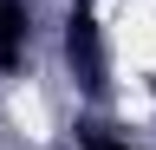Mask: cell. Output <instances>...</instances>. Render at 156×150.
Wrapping results in <instances>:
<instances>
[{
	"label": "cell",
	"mask_w": 156,
	"mask_h": 150,
	"mask_svg": "<svg viewBox=\"0 0 156 150\" xmlns=\"http://www.w3.org/2000/svg\"><path fill=\"white\" fill-rule=\"evenodd\" d=\"M91 150H124V144H111V137H91Z\"/></svg>",
	"instance_id": "3"
},
{
	"label": "cell",
	"mask_w": 156,
	"mask_h": 150,
	"mask_svg": "<svg viewBox=\"0 0 156 150\" xmlns=\"http://www.w3.org/2000/svg\"><path fill=\"white\" fill-rule=\"evenodd\" d=\"M20 46H26V7L20 0H0V72L20 59Z\"/></svg>",
	"instance_id": "2"
},
{
	"label": "cell",
	"mask_w": 156,
	"mask_h": 150,
	"mask_svg": "<svg viewBox=\"0 0 156 150\" xmlns=\"http://www.w3.org/2000/svg\"><path fill=\"white\" fill-rule=\"evenodd\" d=\"M65 59H72V72H78L91 91L104 85V33H98L91 7H72V20H65Z\"/></svg>",
	"instance_id": "1"
}]
</instances>
